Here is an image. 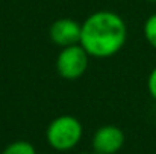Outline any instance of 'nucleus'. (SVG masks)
I'll list each match as a JSON object with an SVG mask.
<instances>
[{
	"label": "nucleus",
	"instance_id": "obj_3",
	"mask_svg": "<svg viewBox=\"0 0 156 154\" xmlns=\"http://www.w3.org/2000/svg\"><path fill=\"white\" fill-rule=\"evenodd\" d=\"M90 54L80 44L62 47L56 57V71L65 80H76L82 77L88 68Z\"/></svg>",
	"mask_w": 156,
	"mask_h": 154
},
{
	"label": "nucleus",
	"instance_id": "obj_1",
	"mask_svg": "<svg viewBox=\"0 0 156 154\" xmlns=\"http://www.w3.org/2000/svg\"><path fill=\"white\" fill-rule=\"evenodd\" d=\"M127 26L124 20L112 11L93 12L83 23L80 32V46L90 57L106 59L117 54L126 44Z\"/></svg>",
	"mask_w": 156,
	"mask_h": 154
},
{
	"label": "nucleus",
	"instance_id": "obj_8",
	"mask_svg": "<svg viewBox=\"0 0 156 154\" xmlns=\"http://www.w3.org/2000/svg\"><path fill=\"white\" fill-rule=\"evenodd\" d=\"M147 89H149V94L152 95V98L156 100V67L150 71V74L147 77Z\"/></svg>",
	"mask_w": 156,
	"mask_h": 154
},
{
	"label": "nucleus",
	"instance_id": "obj_10",
	"mask_svg": "<svg viewBox=\"0 0 156 154\" xmlns=\"http://www.w3.org/2000/svg\"><path fill=\"white\" fill-rule=\"evenodd\" d=\"M93 154H102V153H96V151H94V153H93Z\"/></svg>",
	"mask_w": 156,
	"mask_h": 154
},
{
	"label": "nucleus",
	"instance_id": "obj_4",
	"mask_svg": "<svg viewBox=\"0 0 156 154\" xmlns=\"http://www.w3.org/2000/svg\"><path fill=\"white\" fill-rule=\"evenodd\" d=\"M80 32H82V24L73 18H59L53 21L49 35L53 44L58 47H68L80 43Z\"/></svg>",
	"mask_w": 156,
	"mask_h": 154
},
{
	"label": "nucleus",
	"instance_id": "obj_7",
	"mask_svg": "<svg viewBox=\"0 0 156 154\" xmlns=\"http://www.w3.org/2000/svg\"><path fill=\"white\" fill-rule=\"evenodd\" d=\"M143 32H144L146 41L156 50V14H152L146 20L144 27H143Z\"/></svg>",
	"mask_w": 156,
	"mask_h": 154
},
{
	"label": "nucleus",
	"instance_id": "obj_2",
	"mask_svg": "<svg viewBox=\"0 0 156 154\" xmlns=\"http://www.w3.org/2000/svg\"><path fill=\"white\" fill-rule=\"evenodd\" d=\"M83 128L77 118L71 115H61L55 118L46 130V139L56 151H70L82 139Z\"/></svg>",
	"mask_w": 156,
	"mask_h": 154
},
{
	"label": "nucleus",
	"instance_id": "obj_6",
	"mask_svg": "<svg viewBox=\"0 0 156 154\" xmlns=\"http://www.w3.org/2000/svg\"><path fill=\"white\" fill-rule=\"evenodd\" d=\"M2 154H37V150L27 141H15V142L9 144L2 151Z\"/></svg>",
	"mask_w": 156,
	"mask_h": 154
},
{
	"label": "nucleus",
	"instance_id": "obj_9",
	"mask_svg": "<svg viewBox=\"0 0 156 154\" xmlns=\"http://www.w3.org/2000/svg\"><path fill=\"white\" fill-rule=\"evenodd\" d=\"M147 2H153V3H155V2H156V0H147Z\"/></svg>",
	"mask_w": 156,
	"mask_h": 154
},
{
	"label": "nucleus",
	"instance_id": "obj_5",
	"mask_svg": "<svg viewBox=\"0 0 156 154\" xmlns=\"http://www.w3.org/2000/svg\"><path fill=\"white\" fill-rule=\"evenodd\" d=\"M124 145V133L117 125H103L93 136V150L102 154H115Z\"/></svg>",
	"mask_w": 156,
	"mask_h": 154
}]
</instances>
